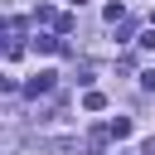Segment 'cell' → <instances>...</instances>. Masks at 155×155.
<instances>
[{"instance_id": "52a82bcc", "label": "cell", "mask_w": 155, "mask_h": 155, "mask_svg": "<svg viewBox=\"0 0 155 155\" xmlns=\"http://www.w3.org/2000/svg\"><path fill=\"white\" fill-rule=\"evenodd\" d=\"M140 155H155V136H150V140H145V145H140Z\"/></svg>"}, {"instance_id": "6da1fadb", "label": "cell", "mask_w": 155, "mask_h": 155, "mask_svg": "<svg viewBox=\"0 0 155 155\" xmlns=\"http://www.w3.org/2000/svg\"><path fill=\"white\" fill-rule=\"evenodd\" d=\"M53 82H58V73H53V68H44L39 78H29V82H24V92H29V97H44V92H53Z\"/></svg>"}, {"instance_id": "3957f363", "label": "cell", "mask_w": 155, "mask_h": 155, "mask_svg": "<svg viewBox=\"0 0 155 155\" xmlns=\"http://www.w3.org/2000/svg\"><path fill=\"white\" fill-rule=\"evenodd\" d=\"M107 131H111V136H116V140H126V136H131V121H126V116H116V121H111V126H107Z\"/></svg>"}, {"instance_id": "8992f818", "label": "cell", "mask_w": 155, "mask_h": 155, "mask_svg": "<svg viewBox=\"0 0 155 155\" xmlns=\"http://www.w3.org/2000/svg\"><path fill=\"white\" fill-rule=\"evenodd\" d=\"M140 44H145V48H155V29H145V34H140Z\"/></svg>"}, {"instance_id": "5b68a950", "label": "cell", "mask_w": 155, "mask_h": 155, "mask_svg": "<svg viewBox=\"0 0 155 155\" xmlns=\"http://www.w3.org/2000/svg\"><path fill=\"white\" fill-rule=\"evenodd\" d=\"M140 87H150V92H155V68H145V73H140Z\"/></svg>"}, {"instance_id": "7a4b0ae2", "label": "cell", "mask_w": 155, "mask_h": 155, "mask_svg": "<svg viewBox=\"0 0 155 155\" xmlns=\"http://www.w3.org/2000/svg\"><path fill=\"white\" fill-rule=\"evenodd\" d=\"M34 48H39V53H58L63 39H53V34H34Z\"/></svg>"}, {"instance_id": "277c9868", "label": "cell", "mask_w": 155, "mask_h": 155, "mask_svg": "<svg viewBox=\"0 0 155 155\" xmlns=\"http://www.w3.org/2000/svg\"><path fill=\"white\" fill-rule=\"evenodd\" d=\"M82 107H87V111H102V107H107V97H102V92H87V97H82Z\"/></svg>"}]
</instances>
